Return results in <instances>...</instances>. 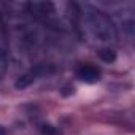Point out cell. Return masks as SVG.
<instances>
[{
    "label": "cell",
    "mask_w": 135,
    "mask_h": 135,
    "mask_svg": "<svg viewBox=\"0 0 135 135\" xmlns=\"http://www.w3.org/2000/svg\"><path fill=\"white\" fill-rule=\"evenodd\" d=\"M0 135H7V129L3 126H0Z\"/></svg>",
    "instance_id": "cell-6"
},
{
    "label": "cell",
    "mask_w": 135,
    "mask_h": 135,
    "mask_svg": "<svg viewBox=\"0 0 135 135\" xmlns=\"http://www.w3.org/2000/svg\"><path fill=\"white\" fill-rule=\"evenodd\" d=\"M99 57L103 60V62H113L114 59H116V52H114V49L113 48H102V49H99Z\"/></svg>",
    "instance_id": "cell-4"
},
{
    "label": "cell",
    "mask_w": 135,
    "mask_h": 135,
    "mask_svg": "<svg viewBox=\"0 0 135 135\" xmlns=\"http://www.w3.org/2000/svg\"><path fill=\"white\" fill-rule=\"evenodd\" d=\"M75 75L78 76V80L84 81V83H95L100 80V69L94 64H80L75 69Z\"/></svg>",
    "instance_id": "cell-3"
},
{
    "label": "cell",
    "mask_w": 135,
    "mask_h": 135,
    "mask_svg": "<svg viewBox=\"0 0 135 135\" xmlns=\"http://www.w3.org/2000/svg\"><path fill=\"white\" fill-rule=\"evenodd\" d=\"M41 135H57V130L52 126H43L41 127Z\"/></svg>",
    "instance_id": "cell-5"
},
{
    "label": "cell",
    "mask_w": 135,
    "mask_h": 135,
    "mask_svg": "<svg viewBox=\"0 0 135 135\" xmlns=\"http://www.w3.org/2000/svg\"><path fill=\"white\" fill-rule=\"evenodd\" d=\"M73 8V21L80 33L88 41L99 45V49L111 48V45L118 40V29L110 15L89 3H76Z\"/></svg>",
    "instance_id": "cell-1"
},
{
    "label": "cell",
    "mask_w": 135,
    "mask_h": 135,
    "mask_svg": "<svg viewBox=\"0 0 135 135\" xmlns=\"http://www.w3.org/2000/svg\"><path fill=\"white\" fill-rule=\"evenodd\" d=\"M8 60H10V51H8V32L5 21L0 15V78H2L8 69Z\"/></svg>",
    "instance_id": "cell-2"
}]
</instances>
